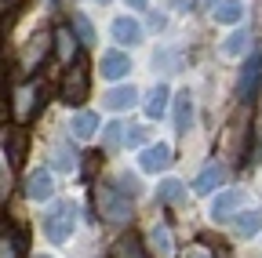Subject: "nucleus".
Returning a JSON list of instances; mask_svg holds the SVG:
<instances>
[{"instance_id": "obj_1", "label": "nucleus", "mask_w": 262, "mask_h": 258, "mask_svg": "<svg viewBox=\"0 0 262 258\" xmlns=\"http://www.w3.org/2000/svg\"><path fill=\"white\" fill-rule=\"evenodd\" d=\"M77 222H80V207L73 200H58L44 211L40 218V229H44V240L48 244H66L73 233H77Z\"/></svg>"}, {"instance_id": "obj_2", "label": "nucleus", "mask_w": 262, "mask_h": 258, "mask_svg": "<svg viewBox=\"0 0 262 258\" xmlns=\"http://www.w3.org/2000/svg\"><path fill=\"white\" fill-rule=\"evenodd\" d=\"M248 204V189L244 185H233V189H222L219 197L211 200V222H229V218H237Z\"/></svg>"}, {"instance_id": "obj_3", "label": "nucleus", "mask_w": 262, "mask_h": 258, "mask_svg": "<svg viewBox=\"0 0 262 258\" xmlns=\"http://www.w3.org/2000/svg\"><path fill=\"white\" fill-rule=\"evenodd\" d=\"M131 69V55H124L120 48H110V51H102V58H98V73H102V80H110V84H120Z\"/></svg>"}, {"instance_id": "obj_4", "label": "nucleus", "mask_w": 262, "mask_h": 258, "mask_svg": "<svg viewBox=\"0 0 262 258\" xmlns=\"http://www.w3.org/2000/svg\"><path fill=\"white\" fill-rule=\"evenodd\" d=\"M98 207L110 222H127L131 218V200H124L113 185H98Z\"/></svg>"}, {"instance_id": "obj_5", "label": "nucleus", "mask_w": 262, "mask_h": 258, "mask_svg": "<svg viewBox=\"0 0 262 258\" xmlns=\"http://www.w3.org/2000/svg\"><path fill=\"white\" fill-rule=\"evenodd\" d=\"M110 37H113L120 48H135V44H142L146 29H142V22H139V18H131V15H117V18H113V26H110Z\"/></svg>"}, {"instance_id": "obj_6", "label": "nucleus", "mask_w": 262, "mask_h": 258, "mask_svg": "<svg viewBox=\"0 0 262 258\" xmlns=\"http://www.w3.org/2000/svg\"><path fill=\"white\" fill-rule=\"evenodd\" d=\"M171 146L168 142H149L142 153H139V168L149 171V175H160V171H168L171 168Z\"/></svg>"}, {"instance_id": "obj_7", "label": "nucleus", "mask_w": 262, "mask_h": 258, "mask_svg": "<svg viewBox=\"0 0 262 258\" xmlns=\"http://www.w3.org/2000/svg\"><path fill=\"white\" fill-rule=\"evenodd\" d=\"M26 197L37 200V204L55 200V175H51L48 168H33L29 178H26Z\"/></svg>"}, {"instance_id": "obj_8", "label": "nucleus", "mask_w": 262, "mask_h": 258, "mask_svg": "<svg viewBox=\"0 0 262 258\" xmlns=\"http://www.w3.org/2000/svg\"><path fill=\"white\" fill-rule=\"evenodd\" d=\"M193 120H196V102H193V91L182 87L175 91V135H189L193 131Z\"/></svg>"}, {"instance_id": "obj_9", "label": "nucleus", "mask_w": 262, "mask_h": 258, "mask_svg": "<svg viewBox=\"0 0 262 258\" xmlns=\"http://www.w3.org/2000/svg\"><path fill=\"white\" fill-rule=\"evenodd\" d=\"M135 102H139V87L135 84H117V87H110L102 95V106L110 113H124V109H131Z\"/></svg>"}, {"instance_id": "obj_10", "label": "nucleus", "mask_w": 262, "mask_h": 258, "mask_svg": "<svg viewBox=\"0 0 262 258\" xmlns=\"http://www.w3.org/2000/svg\"><path fill=\"white\" fill-rule=\"evenodd\" d=\"M258 80H262V55H251V58H248V66L241 69V80H237V95H241L244 102L255 95Z\"/></svg>"}, {"instance_id": "obj_11", "label": "nucleus", "mask_w": 262, "mask_h": 258, "mask_svg": "<svg viewBox=\"0 0 262 258\" xmlns=\"http://www.w3.org/2000/svg\"><path fill=\"white\" fill-rule=\"evenodd\" d=\"M98 113L95 109H77L73 116H70V131H73V138H80V142H88V138H95V131H98Z\"/></svg>"}, {"instance_id": "obj_12", "label": "nucleus", "mask_w": 262, "mask_h": 258, "mask_svg": "<svg viewBox=\"0 0 262 258\" xmlns=\"http://www.w3.org/2000/svg\"><path fill=\"white\" fill-rule=\"evenodd\" d=\"M248 48H251V33H248V29H233V33H229L226 40H222V48H219V55L222 58H244L248 55Z\"/></svg>"}, {"instance_id": "obj_13", "label": "nucleus", "mask_w": 262, "mask_h": 258, "mask_svg": "<svg viewBox=\"0 0 262 258\" xmlns=\"http://www.w3.org/2000/svg\"><path fill=\"white\" fill-rule=\"evenodd\" d=\"M168 99H171V87H168V84H153L149 95H146V102H142V106H146V116H149V120H160L164 109H168Z\"/></svg>"}, {"instance_id": "obj_14", "label": "nucleus", "mask_w": 262, "mask_h": 258, "mask_svg": "<svg viewBox=\"0 0 262 258\" xmlns=\"http://www.w3.org/2000/svg\"><path fill=\"white\" fill-rule=\"evenodd\" d=\"M222 178H226V168L222 164H208L201 175L193 178V193H201V197H208V193H215L219 185H222Z\"/></svg>"}, {"instance_id": "obj_15", "label": "nucleus", "mask_w": 262, "mask_h": 258, "mask_svg": "<svg viewBox=\"0 0 262 258\" xmlns=\"http://www.w3.org/2000/svg\"><path fill=\"white\" fill-rule=\"evenodd\" d=\"M211 18L219 26H241L244 22V4L241 0H219V4L211 8Z\"/></svg>"}, {"instance_id": "obj_16", "label": "nucleus", "mask_w": 262, "mask_h": 258, "mask_svg": "<svg viewBox=\"0 0 262 258\" xmlns=\"http://www.w3.org/2000/svg\"><path fill=\"white\" fill-rule=\"evenodd\" d=\"M149 251L157 258H171V229L164 222H153L149 225Z\"/></svg>"}, {"instance_id": "obj_17", "label": "nucleus", "mask_w": 262, "mask_h": 258, "mask_svg": "<svg viewBox=\"0 0 262 258\" xmlns=\"http://www.w3.org/2000/svg\"><path fill=\"white\" fill-rule=\"evenodd\" d=\"M237 233L244 240H255L262 233V207H248V211L237 215Z\"/></svg>"}, {"instance_id": "obj_18", "label": "nucleus", "mask_w": 262, "mask_h": 258, "mask_svg": "<svg viewBox=\"0 0 262 258\" xmlns=\"http://www.w3.org/2000/svg\"><path fill=\"white\" fill-rule=\"evenodd\" d=\"M110 185L120 193L124 200H139V197H142V182H139V175H131V171H117Z\"/></svg>"}, {"instance_id": "obj_19", "label": "nucleus", "mask_w": 262, "mask_h": 258, "mask_svg": "<svg viewBox=\"0 0 262 258\" xmlns=\"http://www.w3.org/2000/svg\"><path fill=\"white\" fill-rule=\"evenodd\" d=\"M153 66L164 73H179L182 69V51L179 48H157L153 51Z\"/></svg>"}, {"instance_id": "obj_20", "label": "nucleus", "mask_w": 262, "mask_h": 258, "mask_svg": "<svg viewBox=\"0 0 262 258\" xmlns=\"http://www.w3.org/2000/svg\"><path fill=\"white\" fill-rule=\"evenodd\" d=\"M182 197H186V185L179 178H160V185H157V200L160 204H182Z\"/></svg>"}, {"instance_id": "obj_21", "label": "nucleus", "mask_w": 262, "mask_h": 258, "mask_svg": "<svg viewBox=\"0 0 262 258\" xmlns=\"http://www.w3.org/2000/svg\"><path fill=\"white\" fill-rule=\"evenodd\" d=\"M55 168H58V171H77V149H73L70 142L55 146Z\"/></svg>"}, {"instance_id": "obj_22", "label": "nucleus", "mask_w": 262, "mask_h": 258, "mask_svg": "<svg viewBox=\"0 0 262 258\" xmlns=\"http://www.w3.org/2000/svg\"><path fill=\"white\" fill-rule=\"evenodd\" d=\"M124 131H127V124H120V120H113V124H106V127H102V142H106V149H110V153H113V149H120Z\"/></svg>"}, {"instance_id": "obj_23", "label": "nucleus", "mask_w": 262, "mask_h": 258, "mask_svg": "<svg viewBox=\"0 0 262 258\" xmlns=\"http://www.w3.org/2000/svg\"><path fill=\"white\" fill-rule=\"evenodd\" d=\"M124 146H135V149H146L149 146V127L146 124H135L124 131Z\"/></svg>"}, {"instance_id": "obj_24", "label": "nucleus", "mask_w": 262, "mask_h": 258, "mask_svg": "<svg viewBox=\"0 0 262 258\" xmlns=\"http://www.w3.org/2000/svg\"><path fill=\"white\" fill-rule=\"evenodd\" d=\"M73 26H77V33H80V40H84V44H95V40H98L95 26H91V18H88L84 11H77V15H73Z\"/></svg>"}, {"instance_id": "obj_25", "label": "nucleus", "mask_w": 262, "mask_h": 258, "mask_svg": "<svg viewBox=\"0 0 262 258\" xmlns=\"http://www.w3.org/2000/svg\"><path fill=\"white\" fill-rule=\"evenodd\" d=\"M117 258H142V251H139V244H135V240H120Z\"/></svg>"}, {"instance_id": "obj_26", "label": "nucleus", "mask_w": 262, "mask_h": 258, "mask_svg": "<svg viewBox=\"0 0 262 258\" xmlns=\"http://www.w3.org/2000/svg\"><path fill=\"white\" fill-rule=\"evenodd\" d=\"M58 55H62V62L73 58V40H70V33H58Z\"/></svg>"}, {"instance_id": "obj_27", "label": "nucleus", "mask_w": 262, "mask_h": 258, "mask_svg": "<svg viewBox=\"0 0 262 258\" xmlns=\"http://www.w3.org/2000/svg\"><path fill=\"white\" fill-rule=\"evenodd\" d=\"M29 102H33V87H26V91L18 95V116H26V113H29Z\"/></svg>"}, {"instance_id": "obj_28", "label": "nucleus", "mask_w": 262, "mask_h": 258, "mask_svg": "<svg viewBox=\"0 0 262 258\" xmlns=\"http://www.w3.org/2000/svg\"><path fill=\"white\" fill-rule=\"evenodd\" d=\"M18 251H15V244L8 240V237H0V258H15Z\"/></svg>"}, {"instance_id": "obj_29", "label": "nucleus", "mask_w": 262, "mask_h": 258, "mask_svg": "<svg viewBox=\"0 0 262 258\" xmlns=\"http://www.w3.org/2000/svg\"><path fill=\"white\" fill-rule=\"evenodd\" d=\"M131 11H149V0H124Z\"/></svg>"}, {"instance_id": "obj_30", "label": "nucleus", "mask_w": 262, "mask_h": 258, "mask_svg": "<svg viewBox=\"0 0 262 258\" xmlns=\"http://www.w3.org/2000/svg\"><path fill=\"white\" fill-rule=\"evenodd\" d=\"M186 258H211V251H204V247H189Z\"/></svg>"}, {"instance_id": "obj_31", "label": "nucleus", "mask_w": 262, "mask_h": 258, "mask_svg": "<svg viewBox=\"0 0 262 258\" xmlns=\"http://www.w3.org/2000/svg\"><path fill=\"white\" fill-rule=\"evenodd\" d=\"M33 258H55V254H48V251H37V254H33Z\"/></svg>"}, {"instance_id": "obj_32", "label": "nucleus", "mask_w": 262, "mask_h": 258, "mask_svg": "<svg viewBox=\"0 0 262 258\" xmlns=\"http://www.w3.org/2000/svg\"><path fill=\"white\" fill-rule=\"evenodd\" d=\"M0 182H4V160H0Z\"/></svg>"}, {"instance_id": "obj_33", "label": "nucleus", "mask_w": 262, "mask_h": 258, "mask_svg": "<svg viewBox=\"0 0 262 258\" xmlns=\"http://www.w3.org/2000/svg\"><path fill=\"white\" fill-rule=\"evenodd\" d=\"M204 4H208V8H215V4H219V0H204Z\"/></svg>"}, {"instance_id": "obj_34", "label": "nucleus", "mask_w": 262, "mask_h": 258, "mask_svg": "<svg viewBox=\"0 0 262 258\" xmlns=\"http://www.w3.org/2000/svg\"><path fill=\"white\" fill-rule=\"evenodd\" d=\"M91 4H110V0H91Z\"/></svg>"}]
</instances>
